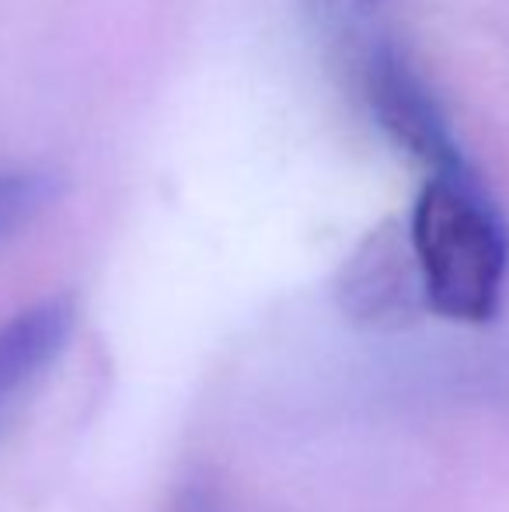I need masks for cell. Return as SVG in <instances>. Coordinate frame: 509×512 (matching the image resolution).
Wrapping results in <instances>:
<instances>
[{"mask_svg": "<svg viewBox=\"0 0 509 512\" xmlns=\"http://www.w3.org/2000/svg\"><path fill=\"white\" fill-rule=\"evenodd\" d=\"M356 4H363V7H374V4H381V0H356Z\"/></svg>", "mask_w": 509, "mask_h": 512, "instance_id": "cell-7", "label": "cell"}, {"mask_svg": "<svg viewBox=\"0 0 509 512\" xmlns=\"http://www.w3.org/2000/svg\"><path fill=\"white\" fill-rule=\"evenodd\" d=\"M335 297L349 321L367 328H405L426 307L419 262H415L408 223L384 220L374 227L349 262L342 265Z\"/></svg>", "mask_w": 509, "mask_h": 512, "instance_id": "cell-3", "label": "cell"}, {"mask_svg": "<svg viewBox=\"0 0 509 512\" xmlns=\"http://www.w3.org/2000/svg\"><path fill=\"white\" fill-rule=\"evenodd\" d=\"M74 328V297H46L0 324V415L63 356Z\"/></svg>", "mask_w": 509, "mask_h": 512, "instance_id": "cell-4", "label": "cell"}, {"mask_svg": "<svg viewBox=\"0 0 509 512\" xmlns=\"http://www.w3.org/2000/svg\"><path fill=\"white\" fill-rule=\"evenodd\" d=\"M426 307L447 321L485 324L499 314L509 279V230L471 171L422 185L408 216Z\"/></svg>", "mask_w": 509, "mask_h": 512, "instance_id": "cell-1", "label": "cell"}, {"mask_svg": "<svg viewBox=\"0 0 509 512\" xmlns=\"http://www.w3.org/2000/svg\"><path fill=\"white\" fill-rule=\"evenodd\" d=\"M367 102L377 126L401 154H408L415 164L436 175H464V161L457 136L450 129V119L443 105L436 102L433 88L422 81V74L412 67L405 53L391 42L374 46L367 56V74H363Z\"/></svg>", "mask_w": 509, "mask_h": 512, "instance_id": "cell-2", "label": "cell"}, {"mask_svg": "<svg viewBox=\"0 0 509 512\" xmlns=\"http://www.w3.org/2000/svg\"><path fill=\"white\" fill-rule=\"evenodd\" d=\"M168 512H224V506H220L217 495H213L210 488H203V485L192 488L189 485L175 502H171Z\"/></svg>", "mask_w": 509, "mask_h": 512, "instance_id": "cell-6", "label": "cell"}, {"mask_svg": "<svg viewBox=\"0 0 509 512\" xmlns=\"http://www.w3.org/2000/svg\"><path fill=\"white\" fill-rule=\"evenodd\" d=\"M60 196V175L49 168L0 164V241L21 234Z\"/></svg>", "mask_w": 509, "mask_h": 512, "instance_id": "cell-5", "label": "cell"}]
</instances>
